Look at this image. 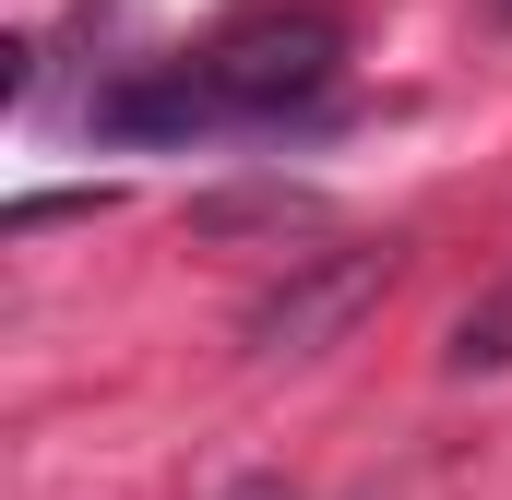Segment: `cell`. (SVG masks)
<instances>
[{
	"mask_svg": "<svg viewBox=\"0 0 512 500\" xmlns=\"http://www.w3.org/2000/svg\"><path fill=\"white\" fill-rule=\"evenodd\" d=\"M203 72H215V96H227L239 131H286V120H310V108L334 96V72H346V12H334V0H262V12H239V24L203 36Z\"/></svg>",
	"mask_w": 512,
	"mask_h": 500,
	"instance_id": "1",
	"label": "cell"
},
{
	"mask_svg": "<svg viewBox=\"0 0 512 500\" xmlns=\"http://www.w3.org/2000/svg\"><path fill=\"white\" fill-rule=\"evenodd\" d=\"M382 286H393V239L310 250V262H286V286H274V298H251L239 346H251V358H322V346H346V334L382 310Z\"/></svg>",
	"mask_w": 512,
	"mask_h": 500,
	"instance_id": "2",
	"label": "cell"
},
{
	"mask_svg": "<svg viewBox=\"0 0 512 500\" xmlns=\"http://www.w3.org/2000/svg\"><path fill=\"white\" fill-rule=\"evenodd\" d=\"M84 131H96V143H203V131H239V120H227L215 72H203V48H191V60H143L120 84H96Z\"/></svg>",
	"mask_w": 512,
	"mask_h": 500,
	"instance_id": "3",
	"label": "cell"
},
{
	"mask_svg": "<svg viewBox=\"0 0 512 500\" xmlns=\"http://www.w3.org/2000/svg\"><path fill=\"white\" fill-rule=\"evenodd\" d=\"M227 500H286V489H274V477H251V489H227Z\"/></svg>",
	"mask_w": 512,
	"mask_h": 500,
	"instance_id": "4",
	"label": "cell"
},
{
	"mask_svg": "<svg viewBox=\"0 0 512 500\" xmlns=\"http://www.w3.org/2000/svg\"><path fill=\"white\" fill-rule=\"evenodd\" d=\"M501 12H512V0H501Z\"/></svg>",
	"mask_w": 512,
	"mask_h": 500,
	"instance_id": "5",
	"label": "cell"
}]
</instances>
